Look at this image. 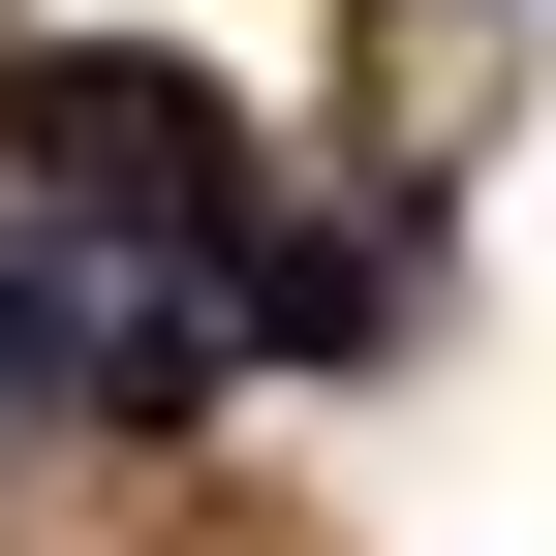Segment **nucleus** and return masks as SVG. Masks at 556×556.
<instances>
[{
  "mask_svg": "<svg viewBox=\"0 0 556 556\" xmlns=\"http://www.w3.org/2000/svg\"><path fill=\"white\" fill-rule=\"evenodd\" d=\"M31 402H62V278H0V433H31Z\"/></svg>",
  "mask_w": 556,
  "mask_h": 556,
  "instance_id": "nucleus-2",
  "label": "nucleus"
},
{
  "mask_svg": "<svg viewBox=\"0 0 556 556\" xmlns=\"http://www.w3.org/2000/svg\"><path fill=\"white\" fill-rule=\"evenodd\" d=\"M0 155L93 186V217H217V186H248V93H217V62H124V31H31V62H0Z\"/></svg>",
  "mask_w": 556,
  "mask_h": 556,
  "instance_id": "nucleus-1",
  "label": "nucleus"
}]
</instances>
